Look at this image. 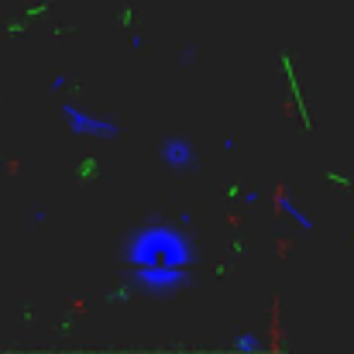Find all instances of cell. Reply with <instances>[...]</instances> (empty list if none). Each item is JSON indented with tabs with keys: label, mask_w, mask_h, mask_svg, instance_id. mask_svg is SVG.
Listing matches in <instances>:
<instances>
[{
	"label": "cell",
	"mask_w": 354,
	"mask_h": 354,
	"mask_svg": "<svg viewBox=\"0 0 354 354\" xmlns=\"http://www.w3.org/2000/svg\"><path fill=\"white\" fill-rule=\"evenodd\" d=\"M127 265L134 268H148V265H169V268H186L193 265L200 254L193 248V241L169 227V224H148L141 231H134L131 241L124 244V254H120Z\"/></svg>",
	"instance_id": "6da1fadb"
},
{
	"label": "cell",
	"mask_w": 354,
	"mask_h": 354,
	"mask_svg": "<svg viewBox=\"0 0 354 354\" xmlns=\"http://www.w3.org/2000/svg\"><path fill=\"white\" fill-rule=\"evenodd\" d=\"M134 289L148 292V296H172L179 289L189 286V275L186 268H169V265H148V268H138L134 279H131Z\"/></svg>",
	"instance_id": "7a4b0ae2"
},
{
	"label": "cell",
	"mask_w": 354,
	"mask_h": 354,
	"mask_svg": "<svg viewBox=\"0 0 354 354\" xmlns=\"http://www.w3.org/2000/svg\"><path fill=\"white\" fill-rule=\"evenodd\" d=\"M62 120L73 134H93V138H120V124L111 118H93V114H83L80 107L73 104H62Z\"/></svg>",
	"instance_id": "3957f363"
},
{
	"label": "cell",
	"mask_w": 354,
	"mask_h": 354,
	"mask_svg": "<svg viewBox=\"0 0 354 354\" xmlns=\"http://www.w3.org/2000/svg\"><path fill=\"white\" fill-rule=\"evenodd\" d=\"M158 158H162L172 172H196V165H200L193 141H189V138H179V134H169V138L158 145Z\"/></svg>",
	"instance_id": "277c9868"
},
{
	"label": "cell",
	"mask_w": 354,
	"mask_h": 354,
	"mask_svg": "<svg viewBox=\"0 0 354 354\" xmlns=\"http://www.w3.org/2000/svg\"><path fill=\"white\" fill-rule=\"evenodd\" d=\"M275 203H279V210H282L286 217H292V221H296L303 231H313V221H310V217H306V214H303V210H299V207L289 200V196H275Z\"/></svg>",
	"instance_id": "5b68a950"
},
{
	"label": "cell",
	"mask_w": 354,
	"mask_h": 354,
	"mask_svg": "<svg viewBox=\"0 0 354 354\" xmlns=\"http://www.w3.org/2000/svg\"><path fill=\"white\" fill-rule=\"evenodd\" d=\"M231 348L237 354H258V351H265V341L258 334H237L234 341H231Z\"/></svg>",
	"instance_id": "8992f818"
},
{
	"label": "cell",
	"mask_w": 354,
	"mask_h": 354,
	"mask_svg": "<svg viewBox=\"0 0 354 354\" xmlns=\"http://www.w3.org/2000/svg\"><path fill=\"white\" fill-rule=\"evenodd\" d=\"M66 86H69V76H66V73H59V76H52V86H48V90H52V93H62Z\"/></svg>",
	"instance_id": "52a82bcc"
}]
</instances>
